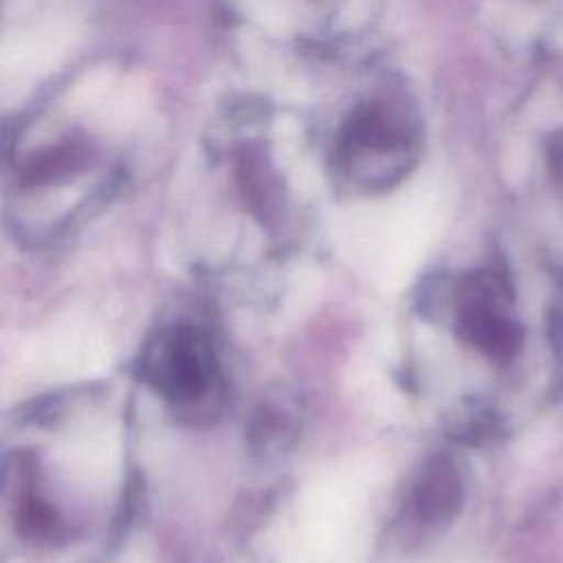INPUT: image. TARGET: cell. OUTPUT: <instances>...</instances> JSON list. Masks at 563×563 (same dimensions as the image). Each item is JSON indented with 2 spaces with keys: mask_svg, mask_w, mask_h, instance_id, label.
I'll return each mask as SVG.
<instances>
[{
  "mask_svg": "<svg viewBox=\"0 0 563 563\" xmlns=\"http://www.w3.org/2000/svg\"><path fill=\"white\" fill-rule=\"evenodd\" d=\"M409 139V125L398 119L387 106H363L347 123V141L358 147L391 152L402 147Z\"/></svg>",
  "mask_w": 563,
  "mask_h": 563,
  "instance_id": "obj_2",
  "label": "cell"
},
{
  "mask_svg": "<svg viewBox=\"0 0 563 563\" xmlns=\"http://www.w3.org/2000/svg\"><path fill=\"white\" fill-rule=\"evenodd\" d=\"M139 376L174 405L205 400L220 378L211 336L189 319L158 325L141 350Z\"/></svg>",
  "mask_w": 563,
  "mask_h": 563,
  "instance_id": "obj_1",
  "label": "cell"
},
{
  "mask_svg": "<svg viewBox=\"0 0 563 563\" xmlns=\"http://www.w3.org/2000/svg\"><path fill=\"white\" fill-rule=\"evenodd\" d=\"M548 156L556 169H563V130L554 132L548 141Z\"/></svg>",
  "mask_w": 563,
  "mask_h": 563,
  "instance_id": "obj_4",
  "label": "cell"
},
{
  "mask_svg": "<svg viewBox=\"0 0 563 563\" xmlns=\"http://www.w3.org/2000/svg\"><path fill=\"white\" fill-rule=\"evenodd\" d=\"M88 145L77 139H66L57 145H51L37 154H33L20 172V180L26 187L46 185L59 178H66L84 167L88 161Z\"/></svg>",
  "mask_w": 563,
  "mask_h": 563,
  "instance_id": "obj_3",
  "label": "cell"
}]
</instances>
